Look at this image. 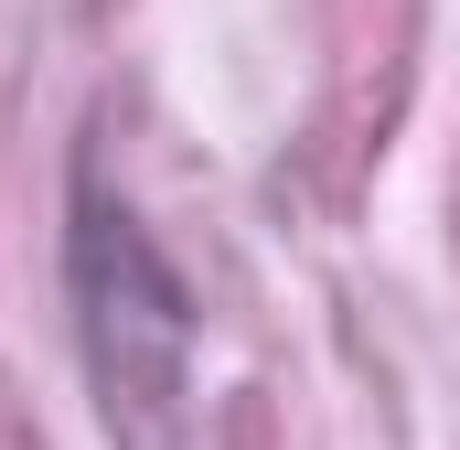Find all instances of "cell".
<instances>
[{
  "mask_svg": "<svg viewBox=\"0 0 460 450\" xmlns=\"http://www.w3.org/2000/svg\"><path fill=\"white\" fill-rule=\"evenodd\" d=\"M65 290H75V343H86V375H97L108 429L150 450L182 418V386H193V290H182V268L150 247L139 204L108 194L97 161H75Z\"/></svg>",
  "mask_w": 460,
  "mask_h": 450,
  "instance_id": "obj_1",
  "label": "cell"
}]
</instances>
